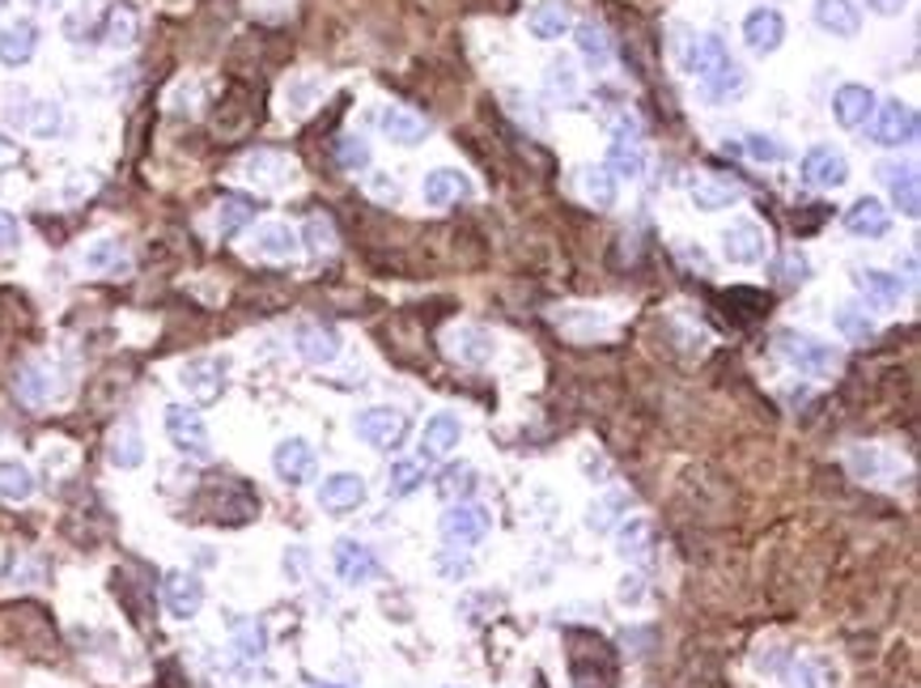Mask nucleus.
Listing matches in <instances>:
<instances>
[{
  "label": "nucleus",
  "instance_id": "obj_61",
  "mask_svg": "<svg viewBox=\"0 0 921 688\" xmlns=\"http://www.w3.org/2000/svg\"><path fill=\"white\" fill-rule=\"evenodd\" d=\"M4 4H9V0H0V13H4Z\"/></svg>",
  "mask_w": 921,
  "mask_h": 688
},
{
  "label": "nucleus",
  "instance_id": "obj_35",
  "mask_svg": "<svg viewBox=\"0 0 921 688\" xmlns=\"http://www.w3.org/2000/svg\"><path fill=\"white\" fill-rule=\"evenodd\" d=\"M230 650L243 663H260L264 650H268V634L260 621H246V616H234L230 621Z\"/></svg>",
  "mask_w": 921,
  "mask_h": 688
},
{
  "label": "nucleus",
  "instance_id": "obj_63",
  "mask_svg": "<svg viewBox=\"0 0 921 688\" xmlns=\"http://www.w3.org/2000/svg\"><path fill=\"white\" fill-rule=\"evenodd\" d=\"M39 4H47V0H39Z\"/></svg>",
  "mask_w": 921,
  "mask_h": 688
},
{
  "label": "nucleus",
  "instance_id": "obj_42",
  "mask_svg": "<svg viewBox=\"0 0 921 688\" xmlns=\"http://www.w3.org/2000/svg\"><path fill=\"white\" fill-rule=\"evenodd\" d=\"M654 549V531L646 519H637V515H628L621 523V536H616V552H621L624 561H642L646 552Z\"/></svg>",
  "mask_w": 921,
  "mask_h": 688
},
{
  "label": "nucleus",
  "instance_id": "obj_33",
  "mask_svg": "<svg viewBox=\"0 0 921 688\" xmlns=\"http://www.w3.org/2000/svg\"><path fill=\"white\" fill-rule=\"evenodd\" d=\"M854 289L875 306H896L904 298V281L896 273H883V268H858L854 273Z\"/></svg>",
  "mask_w": 921,
  "mask_h": 688
},
{
  "label": "nucleus",
  "instance_id": "obj_39",
  "mask_svg": "<svg viewBox=\"0 0 921 688\" xmlns=\"http://www.w3.org/2000/svg\"><path fill=\"white\" fill-rule=\"evenodd\" d=\"M628 510H633V497L624 494V489H607V494L591 506L586 527H591V531H612V527H621L624 519H628Z\"/></svg>",
  "mask_w": 921,
  "mask_h": 688
},
{
  "label": "nucleus",
  "instance_id": "obj_19",
  "mask_svg": "<svg viewBox=\"0 0 921 688\" xmlns=\"http://www.w3.org/2000/svg\"><path fill=\"white\" fill-rule=\"evenodd\" d=\"M366 501V476L361 472H331L319 485V506L327 515H349Z\"/></svg>",
  "mask_w": 921,
  "mask_h": 688
},
{
  "label": "nucleus",
  "instance_id": "obj_9",
  "mask_svg": "<svg viewBox=\"0 0 921 688\" xmlns=\"http://www.w3.org/2000/svg\"><path fill=\"white\" fill-rule=\"evenodd\" d=\"M722 255L731 260L734 268H756L760 260L769 255V234L760 230L756 221H731L727 234H722Z\"/></svg>",
  "mask_w": 921,
  "mask_h": 688
},
{
  "label": "nucleus",
  "instance_id": "obj_48",
  "mask_svg": "<svg viewBox=\"0 0 921 688\" xmlns=\"http://www.w3.org/2000/svg\"><path fill=\"white\" fill-rule=\"evenodd\" d=\"M472 489H476V468H467V464L446 468L442 472V480H437V494L446 497V501H467Z\"/></svg>",
  "mask_w": 921,
  "mask_h": 688
},
{
  "label": "nucleus",
  "instance_id": "obj_43",
  "mask_svg": "<svg viewBox=\"0 0 921 688\" xmlns=\"http://www.w3.org/2000/svg\"><path fill=\"white\" fill-rule=\"evenodd\" d=\"M573 34H578V52L586 55L591 68H603L612 60V39L599 22H582V27H573Z\"/></svg>",
  "mask_w": 921,
  "mask_h": 688
},
{
  "label": "nucleus",
  "instance_id": "obj_18",
  "mask_svg": "<svg viewBox=\"0 0 921 688\" xmlns=\"http://www.w3.org/2000/svg\"><path fill=\"white\" fill-rule=\"evenodd\" d=\"M875 89L870 85H840L837 94H833V119H837L840 128H849V133H858V128H867L870 115H875Z\"/></svg>",
  "mask_w": 921,
  "mask_h": 688
},
{
  "label": "nucleus",
  "instance_id": "obj_44",
  "mask_svg": "<svg viewBox=\"0 0 921 688\" xmlns=\"http://www.w3.org/2000/svg\"><path fill=\"white\" fill-rule=\"evenodd\" d=\"M582 195L595 204V209H612L616 204V174L607 166H586L582 170Z\"/></svg>",
  "mask_w": 921,
  "mask_h": 688
},
{
  "label": "nucleus",
  "instance_id": "obj_40",
  "mask_svg": "<svg viewBox=\"0 0 921 688\" xmlns=\"http://www.w3.org/2000/svg\"><path fill=\"white\" fill-rule=\"evenodd\" d=\"M82 268L85 273H124L128 268V251L119 239H94L82 251Z\"/></svg>",
  "mask_w": 921,
  "mask_h": 688
},
{
  "label": "nucleus",
  "instance_id": "obj_26",
  "mask_svg": "<svg viewBox=\"0 0 921 688\" xmlns=\"http://www.w3.org/2000/svg\"><path fill=\"white\" fill-rule=\"evenodd\" d=\"M688 195H692V204L701 213H722V209H734L743 200V188L731 183V179H718V174H692Z\"/></svg>",
  "mask_w": 921,
  "mask_h": 688
},
{
  "label": "nucleus",
  "instance_id": "obj_50",
  "mask_svg": "<svg viewBox=\"0 0 921 688\" xmlns=\"http://www.w3.org/2000/svg\"><path fill=\"white\" fill-rule=\"evenodd\" d=\"M743 154H748L752 162H786L790 158L786 145L777 137H769V133H752V137L743 140Z\"/></svg>",
  "mask_w": 921,
  "mask_h": 688
},
{
  "label": "nucleus",
  "instance_id": "obj_58",
  "mask_svg": "<svg viewBox=\"0 0 921 688\" xmlns=\"http://www.w3.org/2000/svg\"><path fill=\"white\" fill-rule=\"evenodd\" d=\"M782 276H786V281H807V255L790 251L786 260H782Z\"/></svg>",
  "mask_w": 921,
  "mask_h": 688
},
{
  "label": "nucleus",
  "instance_id": "obj_47",
  "mask_svg": "<svg viewBox=\"0 0 921 688\" xmlns=\"http://www.w3.org/2000/svg\"><path fill=\"white\" fill-rule=\"evenodd\" d=\"M743 89H748V73H743L734 60L727 64V68H722V73H718V77H713V82H705V94H709V103H731V98H739Z\"/></svg>",
  "mask_w": 921,
  "mask_h": 688
},
{
  "label": "nucleus",
  "instance_id": "obj_38",
  "mask_svg": "<svg viewBox=\"0 0 921 688\" xmlns=\"http://www.w3.org/2000/svg\"><path fill=\"white\" fill-rule=\"evenodd\" d=\"M22 124L39 140H52L64 133V107L55 98H30V107L22 110Z\"/></svg>",
  "mask_w": 921,
  "mask_h": 688
},
{
  "label": "nucleus",
  "instance_id": "obj_51",
  "mask_svg": "<svg viewBox=\"0 0 921 688\" xmlns=\"http://www.w3.org/2000/svg\"><path fill=\"white\" fill-rule=\"evenodd\" d=\"M301 239H306V251H310V255H331V251H336V225L327 218H310L306 221V230H301Z\"/></svg>",
  "mask_w": 921,
  "mask_h": 688
},
{
  "label": "nucleus",
  "instance_id": "obj_23",
  "mask_svg": "<svg viewBox=\"0 0 921 688\" xmlns=\"http://www.w3.org/2000/svg\"><path fill=\"white\" fill-rule=\"evenodd\" d=\"M294 349L306 366H331L340 358V331L327 328V324H301L294 331Z\"/></svg>",
  "mask_w": 921,
  "mask_h": 688
},
{
  "label": "nucleus",
  "instance_id": "obj_57",
  "mask_svg": "<svg viewBox=\"0 0 921 688\" xmlns=\"http://www.w3.org/2000/svg\"><path fill=\"white\" fill-rule=\"evenodd\" d=\"M306 565H310V557H306V549H298V544H294V549L285 552V574H289L294 582L306 579Z\"/></svg>",
  "mask_w": 921,
  "mask_h": 688
},
{
  "label": "nucleus",
  "instance_id": "obj_20",
  "mask_svg": "<svg viewBox=\"0 0 921 688\" xmlns=\"http://www.w3.org/2000/svg\"><path fill=\"white\" fill-rule=\"evenodd\" d=\"M463 442V421L455 413H434L421 430V459L437 464L446 455H455V446Z\"/></svg>",
  "mask_w": 921,
  "mask_h": 688
},
{
  "label": "nucleus",
  "instance_id": "obj_11",
  "mask_svg": "<svg viewBox=\"0 0 921 688\" xmlns=\"http://www.w3.org/2000/svg\"><path fill=\"white\" fill-rule=\"evenodd\" d=\"M845 464H849V472L858 480H867V485H900V476H909L888 446H854Z\"/></svg>",
  "mask_w": 921,
  "mask_h": 688
},
{
  "label": "nucleus",
  "instance_id": "obj_54",
  "mask_svg": "<svg viewBox=\"0 0 921 688\" xmlns=\"http://www.w3.org/2000/svg\"><path fill=\"white\" fill-rule=\"evenodd\" d=\"M18 251H22V225L9 218V213H0V264L13 260Z\"/></svg>",
  "mask_w": 921,
  "mask_h": 688
},
{
  "label": "nucleus",
  "instance_id": "obj_8",
  "mask_svg": "<svg viewBox=\"0 0 921 688\" xmlns=\"http://www.w3.org/2000/svg\"><path fill=\"white\" fill-rule=\"evenodd\" d=\"M803 183H812L819 192H837L849 183V162L845 154L833 149V145H815L803 154Z\"/></svg>",
  "mask_w": 921,
  "mask_h": 688
},
{
  "label": "nucleus",
  "instance_id": "obj_27",
  "mask_svg": "<svg viewBox=\"0 0 921 688\" xmlns=\"http://www.w3.org/2000/svg\"><path fill=\"white\" fill-rule=\"evenodd\" d=\"M39 52V27L30 18H18L9 27H0V64L4 68H22Z\"/></svg>",
  "mask_w": 921,
  "mask_h": 688
},
{
  "label": "nucleus",
  "instance_id": "obj_25",
  "mask_svg": "<svg viewBox=\"0 0 921 688\" xmlns=\"http://www.w3.org/2000/svg\"><path fill=\"white\" fill-rule=\"evenodd\" d=\"M421 195H425V204H434V209H446V204H459V200H467V195H472V179H467L463 170H455V166H437V170H430V174H425V183H421Z\"/></svg>",
  "mask_w": 921,
  "mask_h": 688
},
{
  "label": "nucleus",
  "instance_id": "obj_15",
  "mask_svg": "<svg viewBox=\"0 0 921 688\" xmlns=\"http://www.w3.org/2000/svg\"><path fill=\"white\" fill-rule=\"evenodd\" d=\"M13 391H18V400H22V404H30V409H43V404H52L55 395H60V374H55L52 361L30 358L27 366L18 370Z\"/></svg>",
  "mask_w": 921,
  "mask_h": 688
},
{
  "label": "nucleus",
  "instance_id": "obj_7",
  "mask_svg": "<svg viewBox=\"0 0 921 688\" xmlns=\"http://www.w3.org/2000/svg\"><path fill=\"white\" fill-rule=\"evenodd\" d=\"M331 565H336V579L349 582V586H366V582L379 579V557H374V549L361 544V540H352V536L336 540Z\"/></svg>",
  "mask_w": 921,
  "mask_h": 688
},
{
  "label": "nucleus",
  "instance_id": "obj_1",
  "mask_svg": "<svg viewBox=\"0 0 921 688\" xmlns=\"http://www.w3.org/2000/svg\"><path fill=\"white\" fill-rule=\"evenodd\" d=\"M777 353H782V361H786L790 370L812 374V379H828V374L840 370V349L828 345V340H819V336H812V331H794V328L777 331Z\"/></svg>",
  "mask_w": 921,
  "mask_h": 688
},
{
  "label": "nucleus",
  "instance_id": "obj_10",
  "mask_svg": "<svg viewBox=\"0 0 921 688\" xmlns=\"http://www.w3.org/2000/svg\"><path fill=\"white\" fill-rule=\"evenodd\" d=\"M301 247V239L285 225V221H264V225H255V234H251V243H246V255L251 260H264V264H285V260H294Z\"/></svg>",
  "mask_w": 921,
  "mask_h": 688
},
{
  "label": "nucleus",
  "instance_id": "obj_3",
  "mask_svg": "<svg viewBox=\"0 0 921 688\" xmlns=\"http://www.w3.org/2000/svg\"><path fill=\"white\" fill-rule=\"evenodd\" d=\"M437 531H442L446 544L472 549V544H480L488 531H493V515H488L480 501H451L446 515L437 519Z\"/></svg>",
  "mask_w": 921,
  "mask_h": 688
},
{
  "label": "nucleus",
  "instance_id": "obj_46",
  "mask_svg": "<svg viewBox=\"0 0 921 688\" xmlns=\"http://www.w3.org/2000/svg\"><path fill=\"white\" fill-rule=\"evenodd\" d=\"M430 476H425V464H412V459H400V464H391V472H387V497H407L416 494L421 485H425Z\"/></svg>",
  "mask_w": 921,
  "mask_h": 688
},
{
  "label": "nucleus",
  "instance_id": "obj_5",
  "mask_svg": "<svg viewBox=\"0 0 921 688\" xmlns=\"http://www.w3.org/2000/svg\"><path fill=\"white\" fill-rule=\"evenodd\" d=\"M870 140H875L879 149L913 145V140H918V110L909 107V103H900V98L875 107V115H870Z\"/></svg>",
  "mask_w": 921,
  "mask_h": 688
},
{
  "label": "nucleus",
  "instance_id": "obj_45",
  "mask_svg": "<svg viewBox=\"0 0 921 688\" xmlns=\"http://www.w3.org/2000/svg\"><path fill=\"white\" fill-rule=\"evenodd\" d=\"M324 89H327L324 77H310V73H306V77H294V82L285 85V110H289V115H306V110L324 98Z\"/></svg>",
  "mask_w": 921,
  "mask_h": 688
},
{
  "label": "nucleus",
  "instance_id": "obj_60",
  "mask_svg": "<svg viewBox=\"0 0 921 688\" xmlns=\"http://www.w3.org/2000/svg\"><path fill=\"white\" fill-rule=\"evenodd\" d=\"M867 4L875 9V13H883V18H896V13H900L909 0H867Z\"/></svg>",
  "mask_w": 921,
  "mask_h": 688
},
{
  "label": "nucleus",
  "instance_id": "obj_12",
  "mask_svg": "<svg viewBox=\"0 0 921 688\" xmlns=\"http://www.w3.org/2000/svg\"><path fill=\"white\" fill-rule=\"evenodd\" d=\"M162 607L174 621L200 616V607H204V582L195 579L191 570H170L162 579Z\"/></svg>",
  "mask_w": 921,
  "mask_h": 688
},
{
  "label": "nucleus",
  "instance_id": "obj_28",
  "mask_svg": "<svg viewBox=\"0 0 921 688\" xmlns=\"http://www.w3.org/2000/svg\"><path fill=\"white\" fill-rule=\"evenodd\" d=\"M879 179L888 183L892 192V204L913 221L921 213V188H918V170L913 166H900V162H883L879 166Z\"/></svg>",
  "mask_w": 921,
  "mask_h": 688
},
{
  "label": "nucleus",
  "instance_id": "obj_31",
  "mask_svg": "<svg viewBox=\"0 0 921 688\" xmlns=\"http://www.w3.org/2000/svg\"><path fill=\"white\" fill-rule=\"evenodd\" d=\"M815 27L833 39H854L862 30V13L854 0H815Z\"/></svg>",
  "mask_w": 921,
  "mask_h": 688
},
{
  "label": "nucleus",
  "instance_id": "obj_52",
  "mask_svg": "<svg viewBox=\"0 0 921 688\" xmlns=\"http://www.w3.org/2000/svg\"><path fill=\"white\" fill-rule=\"evenodd\" d=\"M548 94H557V98H573L578 94V73H573L570 60H552L548 64Z\"/></svg>",
  "mask_w": 921,
  "mask_h": 688
},
{
  "label": "nucleus",
  "instance_id": "obj_16",
  "mask_svg": "<svg viewBox=\"0 0 921 688\" xmlns=\"http://www.w3.org/2000/svg\"><path fill=\"white\" fill-rule=\"evenodd\" d=\"M272 472H276V480H285L289 489L306 485V480L315 476V446L306 438L276 442V451H272Z\"/></svg>",
  "mask_w": 921,
  "mask_h": 688
},
{
  "label": "nucleus",
  "instance_id": "obj_59",
  "mask_svg": "<svg viewBox=\"0 0 921 688\" xmlns=\"http://www.w3.org/2000/svg\"><path fill=\"white\" fill-rule=\"evenodd\" d=\"M22 162V145L9 137H0V170H9V166Z\"/></svg>",
  "mask_w": 921,
  "mask_h": 688
},
{
  "label": "nucleus",
  "instance_id": "obj_37",
  "mask_svg": "<svg viewBox=\"0 0 921 688\" xmlns=\"http://www.w3.org/2000/svg\"><path fill=\"white\" fill-rule=\"evenodd\" d=\"M255 213H260V204H255L251 195H221L218 213H213V225H218L221 239H234L243 225L255 221Z\"/></svg>",
  "mask_w": 921,
  "mask_h": 688
},
{
  "label": "nucleus",
  "instance_id": "obj_21",
  "mask_svg": "<svg viewBox=\"0 0 921 688\" xmlns=\"http://www.w3.org/2000/svg\"><path fill=\"white\" fill-rule=\"evenodd\" d=\"M379 128L391 145H404V149L407 145H421V140L430 137V119L416 115L412 107H400V103H387L379 110Z\"/></svg>",
  "mask_w": 921,
  "mask_h": 688
},
{
  "label": "nucleus",
  "instance_id": "obj_14",
  "mask_svg": "<svg viewBox=\"0 0 921 688\" xmlns=\"http://www.w3.org/2000/svg\"><path fill=\"white\" fill-rule=\"evenodd\" d=\"M731 64V52H727V43L718 39V34H697V39H688V47H684V73L688 77H697V82H713L722 68Z\"/></svg>",
  "mask_w": 921,
  "mask_h": 688
},
{
  "label": "nucleus",
  "instance_id": "obj_32",
  "mask_svg": "<svg viewBox=\"0 0 921 688\" xmlns=\"http://www.w3.org/2000/svg\"><path fill=\"white\" fill-rule=\"evenodd\" d=\"M136 39H140V13H136L128 0L110 4L107 18H103V43L110 52H128Z\"/></svg>",
  "mask_w": 921,
  "mask_h": 688
},
{
  "label": "nucleus",
  "instance_id": "obj_13",
  "mask_svg": "<svg viewBox=\"0 0 921 688\" xmlns=\"http://www.w3.org/2000/svg\"><path fill=\"white\" fill-rule=\"evenodd\" d=\"M179 383L195 404H213L225 395V361L221 358H191L179 370Z\"/></svg>",
  "mask_w": 921,
  "mask_h": 688
},
{
  "label": "nucleus",
  "instance_id": "obj_55",
  "mask_svg": "<svg viewBox=\"0 0 921 688\" xmlns=\"http://www.w3.org/2000/svg\"><path fill=\"white\" fill-rule=\"evenodd\" d=\"M370 195H379V200H387V204H395V200H400V183H395L391 174H370Z\"/></svg>",
  "mask_w": 921,
  "mask_h": 688
},
{
  "label": "nucleus",
  "instance_id": "obj_24",
  "mask_svg": "<svg viewBox=\"0 0 921 688\" xmlns=\"http://www.w3.org/2000/svg\"><path fill=\"white\" fill-rule=\"evenodd\" d=\"M845 230L858 234V239H883L892 230V209L883 200H875V195H862V200H854L845 209Z\"/></svg>",
  "mask_w": 921,
  "mask_h": 688
},
{
  "label": "nucleus",
  "instance_id": "obj_53",
  "mask_svg": "<svg viewBox=\"0 0 921 688\" xmlns=\"http://www.w3.org/2000/svg\"><path fill=\"white\" fill-rule=\"evenodd\" d=\"M336 158H340L345 170L357 174V170H366V166H370V145H366L361 137H340V145H336Z\"/></svg>",
  "mask_w": 921,
  "mask_h": 688
},
{
  "label": "nucleus",
  "instance_id": "obj_30",
  "mask_svg": "<svg viewBox=\"0 0 921 688\" xmlns=\"http://www.w3.org/2000/svg\"><path fill=\"white\" fill-rule=\"evenodd\" d=\"M527 30H531V39H540V43H557V39H565L573 30V9L565 0H543V4L531 9Z\"/></svg>",
  "mask_w": 921,
  "mask_h": 688
},
{
  "label": "nucleus",
  "instance_id": "obj_49",
  "mask_svg": "<svg viewBox=\"0 0 921 688\" xmlns=\"http://www.w3.org/2000/svg\"><path fill=\"white\" fill-rule=\"evenodd\" d=\"M837 331L840 336H849V340H870V336H875V319H870L862 306H840Z\"/></svg>",
  "mask_w": 921,
  "mask_h": 688
},
{
  "label": "nucleus",
  "instance_id": "obj_36",
  "mask_svg": "<svg viewBox=\"0 0 921 688\" xmlns=\"http://www.w3.org/2000/svg\"><path fill=\"white\" fill-rule=\"evenodd\" d=\"M837 667L828 659H794L782 671V688H833Z\"/></svg>",
  "mask_w": 921,
  "mask_h": 688
},
{
  "label": "nucleus",
  "instance_id": "obj_2",
  "mask_svg": "<svg viewBox=\"0 0 921 688\" xmlns=\"http://www.w3.org/2000/svg\"><path fill=\"white\" fill-rule=\"evenodd\" d=\"M162 425L179 455H188L195 464H209V459H213V434H209L204 416L195 413V409H188V404H170L162 413Z\"/></svg>",
  "mask_w": 921,
  "mask_h": 688
},
{
  "label": "nucleus",
  "instance_id": "obj_29",
  "mask_svg": "<svg viewBox=\"0 0 921 688\" xmlns=\"http://www.w3.org/2000/svg\"><path fill=\"white\" fill-rule=\"evenodd\" d=\"M107 459H110V468H119V472H133L145 464V434H140L136 421H119V425L110 430Z\"/></svg>",
  "mask_w": 921,
  "mask_h": 688
},
{
  "label": "nucleus",
  "instance_id": "obj_62",
  "mask_svg": "<svg viewBox=\"0 0 921 688\" xmlns=\"http://www.w3.org/2000/svg\"><path fill=\"white\" fill-rule=\"evenodd\" d=\"M324 688H345V685H324Z\"/></svg>",
  "mask_w": 921,
  "mask_h": 688
},
{
  "label": "nucleus",
  "instance_id": "obj_41",
  "mask_svg": "<svg viewBox=\"0 0 921 688\" xmlns=\"http://www.w3.org/2000/svg\"><path fill=\"white\" fill-rule=\"evenodd\" d=\"M34 489L39 480L22 459H0V501H30Z\"/></svg>",
  "mask_w": 921,
  "mask_h": 688
},
{
  "label": "nucleus",
  "instance_id": "obj_4",
  "mask_svg": "<svg viewBox=\"0 0 921 688\" xmlns=\"http://www.w3.org/2000/svg\"><path fill=\"white\" fill-rule=\"evenodd\" d=\"M357 438L374 451H400L407 438V413L391 409V404H374V409H361L357 413Z\"/></svg>",
  "mask_w": 921,
  "mask_h": 688
},
{
  "label": "nucleus",
  "instance_id": "obj_34",
  "mask_svg": "<svg viewBox=\"0 0 921 688\" xmlns=\"http://www.w3.org/2000/svg\"><path fill=\"white\" fill-rule=\"evenodd\" d=\"M607 170L616 174V179H642L646 174V145L637 137H612V145H607Z\"/></svg>",
  "mask_w": 921,
  "mask_h": 688
},
{
  "label": "nucleus",
  "instance_id": "obj_22",
  "mask_svg": "<svg viewBox=\"0 0 921 688\" xmlns=\"http://www.w3.org/2000/svg\"><path fill=\"white\" fill-rule=\"evenodd\" d=\"M446 353L463 366H488L497 358V336L485 328H451L446 331Z\"/></svg>",
  "mask_w": 921,
  "mask_h": 688
},
{
  "label": "nucleus",
  "instance_id": "obj_6",
  "mask_svg": "<svg viewBox=\"0 0 921 688\" xmlns=\"http://www.w3.org/2000/svg\"><path fill=\"white\" fill-rule=\"evenodd\" d=\"M239 174L251 179L255 188H272L276 192V188H289L298 179V162L289 154H276V149H255V154H246L239 162Z\"/></svg>",
  "mask_w": 921,
  "mask_h": 688
},
{
  "label": "nucleus",
  "instance_id": "obj_56",
  "mask_svg": "<svg viewBox=\"0 0 921 688\" xmlns=\"http://www.w3.org/2000/svg\"><path fill=\"white\" fill-rule=\"evenodd\" d=\"M621 604H642L646 600V586H642V574H624L621 579Z\"/></svg>",
  "mask_w": 921,
  "mask_h": 688
},
{
  "label": "nucleus",
  "instance_id": "obj_17",
  "mask_svg": "<svg viewBox=\"0 0 921 688\" xmlns=\"http://www.w3.org/2000/svg\"><path fill=\"white\" fill-rule=\"evenodd\" d=\"M782 39H786V18H782L777 9L760 4V9H752V13L743 18V43H748V52L773 55L782 47Z\"/></svg>",
  "mask_w": 921,
  "mask_h": 688
}]
</instances>
